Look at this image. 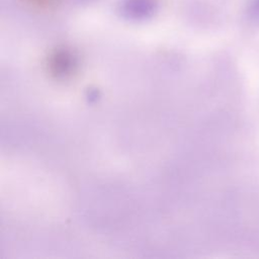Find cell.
Listing matches in <instances>:
<instances>
[{
    "label": "cell",
    "mask_w": 259,
    "mask_h": 259,
    "mask_svg": "<svg viewBox=\"0 0 259 259\" xmlns=\"http://www.w3.org/2000/svg\"><path fill=\"white\" fill-rule=\"evenodd\" d=\"M160 7V0H119V14L131 20H145L152 17Z\"/></svg>",
    "instance_id": "6da1fadb"
}]
</instances>
